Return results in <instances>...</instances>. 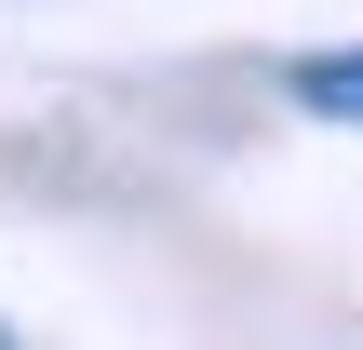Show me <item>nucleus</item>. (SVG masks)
I'll return each instance as SVG.
<instances>
[{
    "label": "nucleus",
    "instance_id": "1",
    "mask_svg": "<svg viewBox=\"0 0 363 350\" xmlns=\"http://www.w3.org/2000/svg\"><path fill=\"white\" fill-rule=\"evenodd\" d=\"M296 108H323V121H363V54H310V67H296Z\"/></svg>",
    "mask_w": 363,
    "mask_h": 350
},
{
    "label": "nucleus",
    "instance_id": "2",
    "mask_svg": "<svg viewBox=\"0 0 363 350\" xmlns=\"http://www.w3.org/2000/svg\"><path fill=\"white\" fill-rule=\"evenodd\" d=\"M0 350H13V337H0Z\"/></svg>",
    "mask_w": 363,
    "mask_h": 350
}]
</instances>
